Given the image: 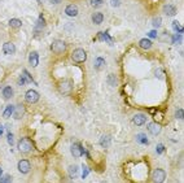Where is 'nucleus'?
Instances as JSON below:
<instances>
[{
	"mask_svg": "<svg viewBox=\"0 0 184 183\" xmlns=\"http://www.w3.org/2000/svg\"><path fill=\"white\" fill-rule=\"evenodd\" d=\"M18 149L23 153H29L32 149V143L29 138H22V139L18 142Z\"/></svg>",
	"mask_w": 184,
	"mask_h": 183,
	"instance_id": "obj_1",
	"label": "nucleus"
},
{
	"mask_svg": "<svg viewBox=\"0 0 184 183\" xmlns=\"http://www.w3.org/2000/svg\"><path fill=\"white\" fill-rule=\"evenodd\" d=\"M71 59H73V61H75V62H84L87 59V53H86V51L82 48H77L71 53Z\"/></svg>",
	"mask_w": 184,
	"mask_h": 183,
	"instance_id": "obj_2",
	"label": "nucleus"
},
{
	"mask_svg": "<svg viewBox=\"0 0 184 183\" xmlns=\"http://www.w3.org/2000/svg\"><path fill=\"white\" fill-rule=\"evenodd\" d=\"M51 49L55 53H62V52H65V49H66V44H65V42H62V40H55L52 43V46H51Z\"/></svg>",
	"mask_w": 184,
	"mask_h": 183,
	"instance_id": "obj_3",
	"label": "nucleus"
},
{
	"mask_svg": "<svg viewBox=\"0 0 184 183\" xmlns=\"http://www.w3.org/2000/svg\"><path fill=\"white\" fill-rule=\"evenodd\" d=\"M25 100L27 101V103H31V104L37 103L39 100V94L35 91V90H29L25 95Z\"/></svg>",
	"mask_w": 184,
	"mask_h": 183,
	"instance_id": "obj_4",
	"label": "nucleus"
},
{
	"mask_svg": "<svg viewBox=\"0 0 184 183\" xmlns=\"http://www.w3.org/2000/svg\"><path fill=\"white\" fill-rule=\"evenodd\" d=\"M70 151H71V155H73L74 157H80V156L84 153V148L79 144V143H73Z\"/></svg>",
	"mask_w": 184,
	"mask_h": 183,
	"instance_id": "obj_5",
	"label": "nucleus"
},
{
	"mask_svg": "<svg viewBox=\"0 0 184 183\" xmlns=\"http://www.w3.org/2000/svg\"><path fill=\"white\" fill-rule=\"evenodd\" d=\"M166 179V172L162 169H156L153 172V181L157 182V183H161Z\"/></svg>",
	"mask_w": 184,
	"mask_h": 183,
	"instance_id": "obj_6",
	"label": "nucleus"
},
{
	"mask_svg": "<svg viewBox=\"0 0 184 183\" xmlns=\"http://www.w3.org/2000/svg\"><path fill=\"white\" fill-rule=\"evenodd\" d=\"M71 88H73V83H71L70 81H62V82L60 83V91H61L62 94L68 95L69 92L71 91Z\"/></svg>",
	"mask_w": 184,
	"mask_h": 183,
	"instance_id": "obj_7",
	"label": "nucleus"
},
{
	"mask_svg": "<svg viewBox=\"0 0 184 183\" xmlns=\"http://www.w3.org/2000/svg\"><path fill=\"white\" fill-rule=\"evenodd\" d=\"M147 129L152 135H158L161 133V125L156 124V122H150V124L147 126Z\"/></svg>",
	"mask_w": 184,
	"mask_h": 183,
	"instance_id": "obj_8",
	"label": "nucleus"
},
{
	"mask_svg": "<svg viewBox=\"0 0 184 183\" xmlns=\"http://www.w3.org/2000/svg\"><path fill=\"white\" fill-rule=\"evenodd\" d=\"M132 122H134L136 126H143L145 125L147 122V114H143V113H140V114H136L132 118Z\"/></svg>",
	"mask_w": 184,
	"mask_h": 183,
	"instance_id": "obj_9",
	"label": "nucleus"
},
{
	"mask_svg": "<svg viewBox=\"0 0 184 183\" xmlns=\"http://www.w3.org/2000/svg\"><path fill=\"white\" fill-rule=\"evenodd\" d=\"M18 170L22 174H27L30 172V163L27 160H21L18 163Z\"/></svg>",
	"mask_w": 184,
	"mask_h": 183,
	"instance_id": "obj_10",
	"label": "nucleus"
},
{
	"mask_svg": "<svg viewBox=\"0 0 184 183\" xmlns=\"http://www.w3.org/2000/svg\"><path fill=\"white\" fill-rule=\"evenodd\" d=\"M3 51H4V53H7V55H13V53L16 52V46H14L12 42H7V43H4V46H3Z\"/></svg>",
	"mask_w": 184,
	"mask_h": 183,
	"instance_id": "obj_11",
	"label": "nucleus"
},
{
	"mask_svg": "<svg viewBox=\"0 0 184 183\" xmlns=\"http://www.w3.org/2000/svg\"><path fill=\"white\" fill-rule=\"evenodd\" d=\"M65 13L68 14L69 17H75L78 14V7L75 4H69L68 7L65 8Z\"/></svg>",
	"mask_w": 184,
	"mask_h": 183,
	"instance_id": "obj_12",
	"label": "nucleus"
},
{
	"mask_svg": "<svg viewBox=\"0 0 184 183\" xmlns=\"http://www.w3.org/2000/svg\"><path fill=\"white\" fill-rule=\"evenodd\" d=\"M23 113H25V108H23L21 104H18V105H16L14 107V110H13V116L16 119H21L22 118V116H23Z\"/></svg>",
	"mask_w": 184,
	"mask_h": 183,
	"instance_id": "obj_13",
	"label": "nucleus"
},
{
	"mask_svg": "<svg viewBox=\"0 0 184 183\" xmlns=\"http://www.w3.org/2000/svg\"><path fill=\"white\" fill-rule=\"evenodd\" d=\"M164 12H165L166 16L173 17V16H175V14H176L178 9H176V7H175V5L167 4V5H165V7H164Z\"/></svg>",
	"mask_w": 184,
	"mask_h": 183,
	"instance_id": "obj_14",
	"label": "nucleus"
},
{
	"mask_svg": "<svg viewBox=\"0 0 184 183\" xmlns=\"http://www.w3.org/2000/svg\"><path fill=\"white\" fill-rule=\"evenodd\" d=\"M29 62L31 66H37L38 62H39V55L38 52H31L29 55Z\"/></svg>",
	"mask_w": 184,
	"mask_h": 183,
	"instance_id": "obj_15",
	"label": "nucleus"
},
{
	"mask_svg": "<svg viewBox=\"0 0 184 183\" xmlns=\"http://www.w3.org/2000/svg\"><path fill=\"white\" fill-rule=\"evenodd\" d=\"M152 44H153L152 40L148 38H143V39H140V42H139V46H140L143 49H149L150 47H152Z\"/></svg>",
	"mask_w": 184,
	"mask_h": 183,
	"instance_id": "obj_16",
	"label": "nucleus"
},
{
	"mask_svg": "<svg viewBox=\"0 0 184 183\" xmlns=\"http://www.w3.org/2000/svg\"><path fill=\"white\" fill-rule=\"evenodd\" d=\"M3 98L5 99V100H8V99H11L13 96V88H12L11 86H5L4 88H3Z\"/></svg>",
	"mask_w": 184,
	"mask_h": 183,
	"instance_id": "obj_17",
	"label": "nucleus"
},
{
	"mask_svg": "<svg viewBox=\"0 0 184 183\" xmlns=\"http://www.w3.org/2000/svg\"><path fill=\"white\" fill-rule=\"evenodd\" d=\"M104 21V14L100 13V12H96V13L92 14V22L95 25H100V23Z\"/></svg>",
	"mask_w": 184,
	"mask_h": 183,
	"instance_id": "obj_18",
	"label": "nucleus"
},
{
	"mask_svg": "<svg viewBox=\"0 0 184 183\" xmlns=\"http://www.w3.org/2000/svg\"><path fill=\"white\" fill-rule=\"evenodd\" d=\"M110 142H111V138L109 135H104V136H101V139H100V146L104 147V148H108V147L110 146Z\"/></svg>",
	"mask_w": 184,
	"mask_h": 183,
	"instance_id": "obj_19",
	"label": "nucleus"
},
{
	"mask_svg": "<svg viewBox=\"0 0 184 183\" xmlns=\"http://www.w3.org/2000/svg\"><path fill=\"white\" fill-rule=\"evenodd\" d=\"M13 110H14V107L13 105H8L4 109V112H3V117H4V118H9V117L13 114Z\"/></svg>",
	"mask_w": 184,
	"mask_h": 183,
	"instance_id": "obj_20",
	"label": "nucleus"
},
{
	"mask_svg": "<svg viewBox=\"0 0 184 183\" xmlns=\"http://www.w3.org/2000/svg\"><path fill=\"white\" fill-rule=\"evenodd\" d=\"M9 26L11 28H13V29H18L22 26V21L18 20V18H12L9 21Z\"/></svg>",
	"mask_w": 184,
	"mask_h": 183,
	"instance_id": "obj_21",
	"label": "nucleus"
},
{
	"mask_svg": "<svg viewBox=\"0 0 184 183\" xmlns=\"http://www.w3.org/2000/svg\"><path fill=\"white\" fill-rule=\"evenodd\" d=\"M77 174H78V166L71 165V166L69 167V175H70V178H75Z\"/></svg>",
	"mask_w": 184,
	"mask_h": 183,
	"instance_id": "obj_22",
	"label": "nucleus"
},
{
	"mask_svg": "<svg viewBox=\"0 0 184 183\" xmlns=\"http://www.w3.org/2000/svg\"><path fill=\"white\" fill-rule=\"evenodd\" d=\"M136 140L139 143H141V144H148V139H147V136L144 134H139L137 135V138H136Z\"/></svg>",
	"mask_w": 184,
	"mask_h": 183,
	"instance_id": "obj_23",
	"label": "nucleus"
},
{
	"mask_svg": "<svg viewBox=\"0 0 184 183\" xmlns=\"http://www.w3.org/2000/svg\"><path fill=\"white\" fill-rule=\"evenodd\" d=\"M102 65H105V60L102 57H97L96 59V62H95V68L96 69H100Z\"/></svg>",
	"mask_w": 184,
	"mask_h": 183,
	"instance_id": "obj_24",
	"label": "nucleus"
},
{
	"mask_svg": "<svg viewBox=\"0 0 184 183\" xmlns=\"http://www.w3.org/2000/svg\"><path fill=\"white\" fill-rule=\"evenodd\" d=\"M44 26H46V21H44V17H43V16H39L38 23H37V30L40 29V28H44Z\"/></svg>",
	"mask_w": 184,
	"mask_h": 183,
	"instance_id": "obj_25",
	"label": "nucleus"
},
{
	"mask_svg": "<svg viewBox=\"0 0 184 183\" xmlns=\"http://www.w3.org/2000/svg\"><path fill=\"white\" fill-rule=\"evenodd\" d=\"M173 28H174V30H175V31H178V33H179V34H182V33L184 31V29H183L182 26H180L178 22H175V21L173 22Z\"/></svg>",
	"mask_w": 184,
	"mask_h": 183,
	"instance_id": "obj_26",
	"label": "nucleus"
},
{
	"mask_svg": "<svg viewBox=\"0 0 184 183\" xmlns=\"http://www.w3.org/2000/svg\"><path fill=\"white\" fill-rule=\"evenodd\" d=\"M108 82H109L110 86H116L117 85V78L113 76V74H110L109 77H108Z\"/></svg>",
	"mask_w": 184,
	"mask_h": 183,
	"instance_id": "obj_27",
	"label": "nucleus"
},
{
	"mask_svg": "<svg viewBox=\"0 0 184 183\" xmlns=\"http://www.w3.org/2000/svg\"><path fill=\"white\" fill-rule=\"evenodd\" d=\"M29 82V79H27V78H26L25 76H23V74H22V76H21L20 78H18V85L20 86H23V85H26V83H27Z\"/></svg>",
	"mask_w": 184,
	"mask_h": 183,
	"instance_id": "obj_28",
	"label": "nucleus"
},
{
	"mask_svg": "<svg viewBox=\"0 0 184 183\" xmlns=\"http://www.w3.org/2000/svg\"><path fill=\"white\" fill-rule=\"evenodd\" d=\"M182 40H183L182 35H173V38H171L173 43H182Z\"/></svg>",
	"mask_w": 184,
	"mask_h": 183,
	"instance_id": "obj_29",
	"label": "nucleus"
},
{
	"mask_svg": "<svg viewBox=\"0 0 184 183\" xmlns=\"http://www.w3.org/2000/svg\"><path fill=\"white\" fill-rule=\"evenodd\" d=\"M90 3H91L92 7H99V5H101L104 3V0H90Z\"/></svg>",
	"mask_w": 184,
	"mask_h": 183,
	"instance_id": "obj_30",
	"label": "nucleus"
},
{
	"mask_svg": "<svg viewBox=\"0 0 184 183\" xmlns=\"http://www.w3.org/2000/svg\"><path fill=\"white\" fill-rule=\"evenodd\" d=\"M156 77L158 78V79H164V71H162V69H157L156 70Z\"/></svg>",
	"mask_w": 184,
	"mask_h": 183,
	"instance_id": "obj_31",
	"label": "nucleus"
},
{
	"mask_svg": "<svg viewBox=\"0 0 184 183\" xmlns=\"http://www.w3.org/2000/svg\"><path fill=\"white\" fill-rule=\"evenodd\" d=\"M161 18H159V17H157V18H154L153 20V26H154V28L157 29V28H159V26H161Z\"/></svg>",
	"mask_w": 184,
	"mask_h": 183,
	"instance_id": "obj_32",
	"label": "nucleus"
},
{
	"mask_svg": "<svg viewBox=\"0 0 184 183\" xmlns=\"http://www.w3.org/2000/svg\"><path fill=\"white\" fill-rule=\"evenodd\" d=\"M23 76H25L26 78H27V79H29V82H32V83H34V79H32V78L30 77V74L27 73V70H26V69L23 70Z\"/></svg>",
	"mask_w": 184,
	"mask_h": 183,
	"instance_id": "obj_33",
	"label": "nucleus"
},
{
	"mask_svg": "<svg viewBox=\"0 0 184 183\" xmlns=\"http://www.w3.org/2000/svg\"><path fill=\"white\" fill-rule=\"evenodd\" d=\"M8 143H9L11 146H13V134L8 133Z\"/></svg>",
	"mask_w": 184,
	"mask_h": 183,
	"instance_id": "obj_34",
	"label": "nucleus"
},
{
	"mask_svg": "<svg viewBox=\"0 0 184 183\" xmlns=\"http://www.w3.org/2000/svg\"><path fill=\"white\" fill-rule=\"evenodd\" d=\"M11 181H12L11 175H5L4 178H0V182H11Z\"/></svg>",
	"mask_w": 184,
	"mask_h": 183,
	"instance_id": "obj_35",
	"label": "nucleus"
},
{
	"mask_svg": "<svg viewBox=\"0 0 184 183\" xmlns=\"http://www.w3.org/2000/svg\"><path fill=\"white\" fill-rule=\"evenodd\" d=\"M176 117H178L179 119H183V109H179V110H178V112H176Z\"/></svg>",
	"mask_w": 184,
	"mask_h": 183,
	"instance_id": "obj_36",
	"label": "nucleus"
},
{
	"mask_svg": "<svg viewBox=\"0 0 184 183\" xmlns=\"http://www.w3.org/2000/svg\"><path fill=\"white\" fill-rule=\"evenodd\" d=\"M87 174H88V169H87L86 166L83 167V174H82V178H86L87 177Z\"/></svg>",
	"mask_w": 184,
	"mask_h": 183,
	"instance_id": "obj_37",
	"label": "nucleus"
},
{
	"mask_svg": "<svg viewBox=\"0 0 184 183\" xmlns=\"http://www.w3.org/2000/svg\"><path fill=\"white\" fill-rule=\"evenodd\" d=\"M157 152H158V153H162V152H164V146L158 144V147H157Z\"/></svg>",
	"mask_w": 184,
	"mask_h": 183,
	"instance_id": "obj_38",
	"label": "nucleus"
},
{
	"mask_svg": "<svg viewBox=\"0 0 184 183\" xmlns=\"http://www.w3.org/2000/svg\"><path fill=\"white\" fill-rule=\"evenodd\" d=\"M149 37H150V38H156V37H157V31H156V30H153V31L149 33Z\"/></svg>",
	"mask_w": 184,
	"mask_h": 183,
	"instance_id": "obj_39",
	"label": "nucleus"
},
{
	"mask_svg": "<svg viewBox=\"0 0 184 183\" xmlns=\"http://www.w3.org/2000/svg\"><path fill=\"white\" fill-rule=\"evenodd\" d=\"M111 5H113V7H118L119 1H118V0H111Z\"/></svg>",
	"mask_w": 184,
	"mask_h": 183,
	"instance_id": "obj_40",
	"label": "nucleus"
},
{
	"mask_svg": "<svg viewBox=\"0 0 184 183\" xmlns=\"http://www.w3.org/2000/svg\"><path fill=\"white\" fill-rule=\"evenodd\" d=\"M51 3L52 4H59V3H61V0H51Z\"/></svg>",
	"mask_w": 184,
	"mask_h": 183,
	"instance_id": "obj_41",
	"label": "nucleus"
},
{
	"mask_svg": "<svg viewBox=\"0 0 184 183\" xmlns=\"http://www.w3.org/2000/svg\"><path fill=\"white\" fill-rule=\"evenodd\" d=\"M1 134H3V127H0V136H1Z\"/></svg>",
	"mask_w": 184,
	"mask_h": 183,
	"instance_id": "obj_42",
	"label": "nucleus"
},
{
	"mask_svg": "<svg viewBox=\"0 0 184 183\" xmlns=\"http://www.w3.org/2000/svg\"><path fill=\"white\" fill-rule=\"evenodd\" d=\"M1 174H3V170H1V167H0V178H1Z\"/></svg>",
	"mask_w": 184,
	"mask_h": 183,
	"instance_id": "obj_43",
	"label": "nucleus"
},
{
	"mask_svg": "<svg viewBox=\"0 0 184 183\" xmlns=\"http://www.w3.org/2000/svg\"><path fill=\"white\" fill-rule=\"evenodd\" d=\"M37 1H38V3H42V1H43V0H37Z\"/></svg>",
	"mask_w": 184,
	"mask_h": 183,
	"instance_id": "obj_44",
	"label": "nucleus"
},
{
	"mask_svg": "<svg viewBox=\"0 0 184 183\" xmlns=\"http://www.w3.org/2000/svg\"><path fill=\"white\" fill-rule=\"evenodd\" d=\"M0 1H1V0H0Z\"/></svg>",
	"mask_w": 184,
	"mask_h": 183,
	"instance_id": "obj_45",
	"label": "nucleus"
}]
</instances>
